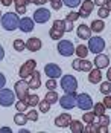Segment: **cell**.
<instances>
[{
	"label": "cell",
	"instance_id": "6da1fadb",
	"mask_svg": "<svg viewBox=\"0 0 111 133\" xmlns=\"http://www.w3.org/2000/svg\"><path fill=\"white\" fill-rule=\"evenodd\" d=\"M18 23H20V18L17 12H6L2 15V26L6 31H15L18 28Z\"/></svg>",
	"mask_w": 111,
	"mask_h": 133
},
{
	"label": "cell",
	"instance_id": "7a4b0ae2",
	"mask_svg": "<svg viewBox=\"0 0 111 133\" xmlns=\"http://www.w3.org/2000/svg\"><path fill=\"white\" fill-rule=\"evenodd\" d=\"M14 92H15V96L18 98V99H25L26 101V98L29 96V84L26 80H21L17 81L14 84Z\"/></svg>",
	"mask_w": 111,
	"mask_h": 133
},
{
	"label": "cell",
	"instance_id": "3957f363",
	"mask_svg": "<svg viewBox=\"0 0 111 133\" xmlns=\"http://www.w3.org/2000/svg\"><path fill=\"white\" fill-rule=\"evenodd\" d=\"M61 87L66 93H73L78 89V81L73 75H64L61 78Z\"/></svg>",
	"mask_w": 111,
	"mask_h": 133
},
{
	"label": "cell",
	"instance_id": "277c9868",
	"mask_svg": "<svg viewBox=\"0 0 111 133\" xmlns=\"http://www.w3.org/2000/svg\"><path fill=\"white\" fill-rule=\"evenodd\" d=\"M105 49V40L102 37H90L88 38V51L93 54H100Z\"/></svg>",
	"mask_w": 111,
	"mask_h": 133
},
{
	"label": "cell",
	"instance_id": "5b68a950",
	"mask_svg": "<svg viewBox=\"0 0 111 133\" xmlns=\"http://www.w3.org/2000/svg\"><path fill=\"white\" fill-rule=\"evenodd\" d=\"M35 67H37V61H35V60H28L25 64H21L20 70H18L20 78H23V80L29 78V77L32 75V72L35 70Z\"/></svg>",
	"mask_w": 111,
	"mask_h": 133
},
{
	"label": "cell",
	"instance_id": "8992f818",
	"mask_svg": "<svg viewBox=\"0 0 111 133\" xmlns=\"http://www.w3.org/2000/svg\"><path fill=\"white\" fill-rule=\"evenodd\" d=\"M76 92L73 93H66V95H62V98H59L58 99V103L61 104L62 109H66V110H70V109H73V107L76 106Z\"/></svg>",
	"mask_w": 111,
	"mask_h": 133
},
{
	"label": "cell",
	"instance_id": "52a82bcc",
	"mask_svg": "<svg viewBox=\"0 0 111 133\" xmlns=\"http://www.w3.org/2000/svg\"><path fill=\"white\" fill-rule=\"evenodd\" d=\"M15 93L12 90H9V89H0V106L3 107H9L14 104V98Z\"/></svg>",
	"mask_w": 111,
	"mask_h": 133
},
{
	"label": "cell",
	"instance_id": "ba28073f",
	"mask_svg": "<svg viewBox=\"0 0 111 133\" xmlns=\"http://www.w3.org/2000/svg\"><path fill=\"white\" fill-rule=\"evenodd\" d=\"M58 52L61 54L62 57H72L73 54H75V46H73V43L69 40H59L58 43Z\"/></svg>",
	"mask_w": 111,
	"mask_h": 133
},
{
	"label": "cell",
	"instance_id": "9c48e42d",
	"mask_svg": "<svg viewBox=\"0 0 111 133\" xmlns=\"http://www.w3.org/2000/svg\"><path fill=\"white\" fill-rule=\"evenodd\" d=\"M76 106L82 110H90L93 107V99L88 93H81L76 96Z\"/></svg>",
	"mask_w": 111,
	"mask_h": 133
},
{
	"label": "cell",
	"instance_id": "30bf717a",
	"mask_svg": "<svg viewBox=\"0 0 111 133\" xmlns=\"http://www.w3.org/2000/svg\"><path fill=\"white\" fill-rule=\"evenodd\" d=\"M44 74L49 77V78H59V77H62V70H61V67L55 64V63H50V64H46L44 66Z\"/></svg>",
	"mask_w": 111,
	"mask_h": 133
},
{
	"label": "cell",
	"instance_id": "8fae6325",
	"mask_svg": "<svg viewBox=\"0 0 111 133\" xmlns=\"http://www.w3.org/2000/svg\"><path fill=\"white\" fill-rule=\"evenodd\" d=\"M50 11L49 9H46V8H38L35 12H34V22H37V23H46V22H49V18H50Z\"/></svg>",
	"mask_w": 111,
	"mask_h": 133
},
{
	"label": "cell",
	"instance_id": "7c38bea8",
	"mask_svg": "<svg viewBox=\"0 0 111 133\" xmlns=\"http://www.w3.org/2000/svg\"><path fill=\"white\" fill-rule=\"evenodd\" d=\"M93 8H94V2H91V0H84L82 5H81V9H79V17L87 18L90 14L93 12Z\"/></svg>",
	"mask_w": 111,
	"mask_h": 133
},
{
	"label": "cell",
	"instance_id": "4fadbf2b",
	"mask_svg": "<svg viewBox=\"0 0 111 133\" xmlns=\"http://www.w3.org/2000/svg\"><path fill=\"white\" fill-rule=\"evenodd\" d=\"M28 84H29V89H40V86H41V74L34 70L32 75L29 77Z\"/></svg>",
	"mask_w": 111,
	"mask_h": 133
},
{
	"label": "cell",
	"instance_id": "5bb4252c",
	"mask_svg": "<svg viewBox=\"0 0 111 133\" xmlns=\"http://www.w3.org/2000/svg\"><path fill=\"white\" fill-rule=\"evenodd\" d=\"M94 66L99 67V69H105V67L110 66V58L108 55L105 54H96V58H94Z\"/></svg>",
	"mask_w": 111,
	"mask_h": 133
},
{
	"label": "cell",
	"instance_id": "9a60e30c",
	"mask_svg": "<svg viewBox=\"0 0 111 133\" xmlns=\"http://www.w3.org/2000/svg\"><path fill=\"white\" fill-rule=\"evenodd\" d=\"M34 20L32 18H29V17H23V18H20V23H18V29L20 31H23V32H30V31H34Z\"/></svg>",
	"mask_w": 111,
	"mask_h": 133
},
{
	"label": "cell",
	"instance_id": "2e32d148",
	"mask_svg": "<svg viewBox=\"0 0 111 133\" xmlns=\"http://www.w3.org/2000/svg\"><path fill=\"white\" fill-rule=\"evenodd\" d=\"M26 48H28V51H30V52H37V51L41 49V40L37 38V37H30L26 41Z\"/></svg>",
	"mask_w": 111,
	"mask_h": 133
},
{
	"label": "cell",
	"instance_id": "e0dca14e",
	"mask_svg": "<svg viewBox=\"0 0 111 133\" xmlns=\"http://www.w3.org/2000/svg\"><path fill=\"white\" fill-rule=\"evenodd\" d=\"M70 121H72V116H70L69 113H62V115H59L55 119V125L64 129V127H69L70 125Z\"/></svg>",
	"mask_w": 111,
	"mask_h": 133
},
{
	"label": "cell",
	"instance_id": "ac0fdd59",
	"mask_svg": "<svg viewBox=\"0 0 111 133\" xmlns=\"http://www.w3.org/2000/svg\"><path fill=\"white\" fill-rule=\"evenodd\" d=\"M100 80H102V72H100V69H99V67L91 69V70L88 72V81H90V83L97 84V83H100Z\"/></svg>",
	"mask_w": 111,
	"mask_h": 133
},
{
	"label": "cell",
	"instance_id": "d6986e66",
	"mask_svg": "<svg viewBox=\"0 0 111 133\" xmlns=\"http://www.w3.org/2000/svg\"><path fill=\"white\" fill-rule=\"evenodd\" d=\"M76 34H78L79 38H82V40H88V38L91 37V29H90V26H87V25H79Z\"/></svg>",
	"mask_w": 111,
	"mask_h": 133
},
{
	"label": "cell",
	"instance_id": "ffe728a7",
	"mask_svg": "<svg viewBox=\"0 0 111 133\" xmlns=\"http://www.w3.org/2000/svg\"><path fill=\"white\" fill-rule=\"evenodd\" d=\"M70 130L73 133H84V124L81 122V121H78V119H72L70 121Z\"/></svg>",
	"mask_w": 111,
	"mask_h": 133
},
{
	"label": "cell",
	"instance_id": "44dd1931",
	"mask_svg": "<svg viewBox=\"0 0 111 133\" xmlns=\"http://www.w3.org/2000/svg\"><path fill=\"white\" fill-rule=\"evenodd\" d=\"M93 69V63L85 60V58H79V70L81 72H90Z\"/></svg>",
	"mask_w": 111,
	"mask_h": 133
},
{
	"label": "cell",
	"instance_id": "7402d4cb",
	"mask_svg": "<svg viewBox=\"0 0 111 133\" xmlns=\"http://www.w3.org/2000/svg\"><path fill=\"white\" fill-rule=\"evenodd\" d=\"M88 48L85 46V44H78L76 46V49H75V54L79 57V58H87V55H88Z\"/></svg>",
	"mask_w": 111,
	"mask_h": 133
},
{
	"label": "cell",
	"instance_id": "603a6c76",
	"mask_svg": "<svg viewBox=\"0 0 111 133\" xmlns=\"http://www.w3.org/2000/svg\"><path fill=\"white\" fill-rule=\"evenodd\" d=\"M90 29H91V32H96V34H99V32H102V31L105 29V23H104L102 20H94V22L91 23Z\"/></svg>",
	"mask_w": 111,
	"mask_h": 133
},
{
	"label": "cell",
	"instance_id": "cb8c5ba5",
	"mask_svg": "<svg viewBox=\"0 0 111 133\" xmlns=\"http://www.w3.org/2000/svg\"><path fill=\"white\" fill-rule=\"evenodd\" d=\"M49 35H50V38L52 40H61L62 38V35H64V31H61V29H58V28H50V32H49Z\"/></svg>",
	"mask_w": 111,
	"mask_h": 133
},
{
	"label": "cell",
	"instance_id": "d4e9b609",
	"mask_svg": "<svg viewBox=\"0 0 111 133\" xmlns=\"http://www.w3.org/2000/svg\"><path fill=\"white\" fill-rule=\"evenodd\" d=\"M46 101L47 103H50V106L52 104H55V103H58V99H59V96H58V93L55 92V90H49V92L46 93Z\"/></svg>",
	"mask_w": 111,
	"mask_h": 133
},
{
	"label": "cell",
	"instance_id": "484cf974",
	"mask_svg": "<svg viewBox=\"0 0 111 133\" xmlns=\"http://www.w3.org/2000/svg\"><path fill=\"white\" fill-rule=\"evenodd\" d=\"M14 122L17 124V125H25V124L28 122V116H26L23 112H18V113L14 116Z\"/></svg>",
	"mask_w": 111,
	"mask_h": 133
},
{
	"label": "cell",
	"instance_id": "4316f807",
	"mask_svg": "<svg viewBox=\"0 0 111 133\" xmlns=\"http://www.w3.org/2000/svg\"><path fill=\"white\" fill-rule=\"evenodd\" d=\"M84 133H99V124L96 122L87 124V127H84Z\"/></svg>",
	"mask_w": 111,
	"mask_h": 133
},
{
	"label": "cell",
	"instance_id": "83f0119b",
	"mask_svg": "<svg viewBox=\"0 0 111 133\" xmlns=\"http://www.w3.org/2000/svg\"><path fill=\"white\" fill-rule=\"evenodd\" d=\"M99 90H100V93H104V95H110L111 93V81L102 83L100 87H99Z\"/></svg>",
	"mask_w": 111,
	"mask_h": 133
},
{
	"label": "cell",
	"instance_id": "f1b7e54d",
	"mask_svg": "<svg viewBox=\"0 0 111 133\" xmlns=\"http://www.w3.org/2000/svg\"><path fill=\"white\" fill-rule=\"evenodd\" d=\"M93 112H94L96 116L104 115V113H105V106H104V103H97V104H94V106H93Z\"/></svg>",
	"mask_w": 111,
	"mask_h": 133
},
{
	"label": "cell",
	"instance_id": "f546056e",
	"mask_svg": "<svg viewBox=\"0 0 111 133\" xmlns=\"http://www.w3.org/2000/svg\"><path fill=\"white\" fill-rule=\"evenodd\" d=\"M26 103H28L29 107L38 106V103H40V99H38V95H29L28 98H26Z\"/></svg>",
	"mask_w": 111,
	"mask_h": 133
},
{
	"label": "cell",
	"instance_id": "4dcf8cb0",
	"mask_svg": "<svg viewBox=\"0 0 111 133\" xmlns=\"http://www.w3.org/2000/svg\"><path fill=\"white\" fill-rule=\"evenodd\" d=\"M14 49L17 52H23L26 49V43L23 40H20V38H17V40H14Z\"/></svg>",
	"mask_w": 111,
	"mask_h": 133
},
{
	"label": "cell",
	"instance_id": "1f68e13d",
	"mask_svg": "<svg viewBox=\"0 0 111 133\" xmlns=\"http://www.w3.org/2000/svg\"><path fill=\"white\" fill-rule=\"evenodd\" d=\"M94 118H96L94 112H85L84 116H82V121L87 122V124H90V122H94Z\"/></svg>",
	"mask_w": 111,
	"mask_h": 133
},
{
	"label": "cell",
	"instance_id": "d6a6232c",
	"mask_svg": "<svg viewBox=\"0 0 111 133\" xmlns=\"http://www.w3.org/2000/svg\"><path fill=\"white\" fill-rule=\"evenodd\" d=\"M28 107H29V106H28V103H26L25 99H18V101L15 103V109H17L18 112H25Z\"/></svg>",
	"mask_w": 111,
	"mask_h": 133
},
{
	"label": "cell",
	"instance_id": "836d02e7",
	"mask_svg": "<svg viewBox=\"0 0 111 133\" xmlns=\"http://www.w3.org/2000/svg\"><path fill=\"white\" fill-rule=\"evenodd\" d=\"M38 107H40V112H41V113H47V112L50 110V103H47L46 99H44V101H40V103H38Z\"/></svg>",
	"mask_w": 111,
	"mask_h": 133
},
{
	"label": "cell",
	"instance_id": "e575fe53",
	"mask_svg": "<svg viewBox=\"0 0 111 133\" xmlns=\"http://www.w3.org/2000/svg\"><path fill=\"white\" fill-rule=\"evenodd\" d=\"M62 3L69 8H76V6L81 5V0H62Z\"/></svg>",
	"mask_w": 111,
	"mask_h": 133
},
{
	"label": "cell",
	"instance_id": "d590c367",
	"mask_svg": "<svg viewBox=\"0 0 111 133\" xmlns=\"http://www.w3.org/2000/svg\"><path fill=\"white\" fill-rule=\"evenodd\" d=\"M110 121H111V118H110V116H107V115L104 113V115H100V116H99V122H97V124H99V125H108V124H110Z\"/></svg>",
	"mask_w": 111,
	"mask_h": 133
},
{
	"label": "cell",
	"instance_id": "8d00e7d4",
	"mask_svg": "<svg viewBox=\"0 0 111 133\" xmlns=\"http://www.w3.org/2000/svg\"><path fill=\"white\" fill-rule=\"evenodd\" d=\"M26 116H28V121H38V112L37 110H29L26 113Z\"/></svg>",
	"mask_w": 111,
	"mask_h": 133
},
{
	"label": "cell",
	"instance_id": "74e56055",
	"mask_svg": "<svg viewBox=\"0 0 111 133\" xmlns=\"http://www.w3.org/2000/svg\"><path fill=\"white\" fill-rule=\"evenodd\" d=\"M97 14H99V18H107V17L110 15V11L107 9V6H100Z\"/></svg>",
	"mask_w": 111,
	"mask_h": 133
},
{
	"label": "cell",
	"instance_id": "f35d334b",
	"mask_svg": "<svg viewBox=\"0 0 111 133\" xmlns=\"http://www.w3.org/2000/svg\"><path fill=\"white\" fill-rule=\"evenodd\" d=\"M78 18H79V12H69L67 17H66V20H69V22H72V23H75Z\"/></svg>",
	"mask_w": 111,
	"mask_h": 133
},
{
	"label": "cell",
	"instance_id": "ab89813d",
	"mask_svg": "<svg viewBox=\"0 0 111 133\" xmlns=\"http://www.w3.org/2000/svg\"><path fill=\"white\" fill-rule=\"evenodd\" d=\"M53 28H58V29H61V31L66 32V22L64 20H55L53 22Z\"/></svg>",
	"mask_w": 111,
	"mask_h": 133
},
{
	"label": "cell",
	"instance_id": "60d3db41",
	"mask_svg": "<svg viewBox=\"0 0 111 133\" xmlns=\"http://www.w3.org/2000/svg\"><path fill=\"white\" fill-rule=\"evenodd\" d=\"M49 2H50V6H52L55 11L61 9V6H62V0H49Z\"/></svg>",
	"mask_w": 111,
	"mask_h": 133
},
{
	"label": "cell",
	"instance_id": "b9f144b4",
	"mask_svg": "<svg viewBox=\"0 0 111 133\" xmlns=\"http://www.w3.org/2000/svg\"><path fill=\"white\" fill-rule=\"evenodd\" d=\"M46 87H47L49 90H55V89H56V81H55V78H49V81L46 83Z\"/></svg>",
	"mask_w": 111,
	"mask_h": 133
},
{
	"label": "cell",
	"instance_id": "7bdbcfd3",
	"mask_svg": "<svg viewBox=\"0 0 111 133\" xmlns=\"http://www.w3.org/2000/svg\"><path fill=\"white\" fill-rule=\"evenodd\" d=\"M104 106H105V109H111V95H105V98H104Z\"/></svg>",
	"mask_w": 111,
	"mask_h": 133
},
{
	"label": "cell",
	"instance_id": "ee69618b",
	"mask_svg": "<svg viewBox=\"0 0 111 133\" xmlns=\"http://www.w3.org/2000/svg\"><path fill=\"white\" fill-rule=\"evenodd\" d=\"M14 3H15V6H28L29 5V0H14Z\"/></svg>",
	"mask_w": 111,
	"mask_h": 133
},
{
	"label": "cell",
	"instance_id": "f6af8a7d",
	"mask_svg": "<svg viewBox=\"0 0 111 133\" xmlns=\"http://www.w3.org/2000/svg\"><path fill=\"white\" fill-rule=\"evenodd\" d=\"M66 22V32H70V31H73V23L69 22V20H64Z\"/></svg>",
	"mask_w": 111,
	"mask_h": 133
},
{
	"label": "cell",
	"instance_id": "bcb514c9",
	"mask_svg": "<svg viewBox=\"0 0 111 133\" xmlns=\"http://www.w3.org/2000/svg\"><path fill=\"white\" fill-rule=\"evenodd\" d=\"M5 84H6V78H5V75L0 72V89H3V87H5Z\"/></svg>",
	"mask_w": 111,
	"mask_h": 133
},
{
	"label": "cell",
	"instance_id": "7dc6e473",
	"mask_svg": "<svg viewBox=\"0 0 111 133\" xmlns=\"http://www.w3.org/2000/svg\"><path fill=\"white\" fill-rule=\"evenodd\" d=\"M107 2H108V0H94V5H97L99 8H100V6H107Z\"/></svg>",
	"mask_w": 111,
	"mask_h": 133
},
{
	"label": "cell",
	"instance_id": "c3c4849f",
	"mask_svg": "<svg viewBox=\"0 0 111 133\" xmlns=\"http://www.w3.org/2000/svg\"><path fill=\"white\" fill-rule=\"evenodd\" d=\"M15 11H17V14H26V8L25 6H15Z\"/></svg>",
	"mask_w": 111,
	"mask_h": 133
},
{
	"label": "cell",
	"instance_id": "681fc988",
	"mask_svg": "<svg viewBox=\"0 0 111 133\" xmlns=\"http://www.w3.org/2000/svg\"><path fill=\"white\" fill-rule=\"evenodd\" d=\"M72 67H73L75 70H79V58H78V60H75V61L72 63Z\"/></svg>",
	"mask_w": 111,
	"mask_h": 133
},
{
	"label": "cell",
	"instance_id": "f907efd6",
	"mask_svg": "<svg viewBox=\"0 0 111 133\" xmlns=\"http://www.w3.org/2000/svg\"><path fill=\"white\" fill-rule=\"evenodd\" d=\"M99 133H108V125H99Z\"/></svg>",
	"mask_w": 111,
	"mask_h": 133
},
{
	"label": "cell",
	"instance_id": "816d5d0a",
	"mask_svg": "<svg viewBox=\"0 0 111 133\" xmlns=\"http://www.w3.org/2000/svg\"><path fill=\"white\" fill-rule=\"evenodd\" d=\"M49 0H34L32 3H35V5H40V6H43V5H46Z\"/></svg>",
	"mask_w": 111,
	"mask_h": 133
},
{
	"label": "cell",
	"instance_id": "f5cc1de1",
	"mask_svg": "<svg viewBox=\"0 0 111 133\" xmlns=\"http://www.w3.org/2000/svg\"><path fill=\"white\" fill-rule=\"evenodd\" d=\"M0 2H2V5H3V6H11L14 0H0Z\"/></svg>",
	"mask_w": 111,
	"mask_h": 133
},
{
	"label": "cell",
	"instance_id": "db71d44e",
	"mask_svg": "<svg viewBox=\"0 0 111 133\" xmlns=\"http://www.w3.org/2000/svg\"><path fill=\"white\" fill-rule=\"evenodd\" d=\"M0 132H3V133H11L12 130H11L9 127H2V129H0Z\"/></svg>",
	"mask_w": 111,
	"mask_h": 133
},
{
	"label": "cell",
	"instance_id": "11a10c76",
	"mask_svg": "<svg viewBox=\"0 0 111 133\" xmlns=\"http://www.w3.org/2000/svg\"><path fill=\"white\" fill-rule=\"evenodd\" d=\"M3 57H5V49L2 48V44H0V61L3 60Z\"/></svg>",
	"mask_w": 111,
	"mask_h": 133
},
{
	"label": "cell",
	"instance_id": "9f6ffc18",
	"mask_svg": "<svg viewBox=\"0 0 111 133\" xmlns=\"http://www.w3.org/2000/svg\"><path fill=\"white\" fill-rule=\"evenodd\" d=\"M107 78H108V81H111V67L108 66V72H107Z\"/></svg>",
	"mask_w": 111,
	"mask_h": 133
},
{
	"label": "cell",
	"instance_id": "6f0895ef",
	"mask_svg": "<svg viewBox=\"0 0 111 133\" xmlns=\"http://www.w3.org/2000/svg\"><path fill=\"white\" fill-rule=\"evenodd\" d=\"M107 9L111 12V0H108V2H107Z\"/></svg>",
	"mask_w": 111,
	"mask_h": 133
},
{
	"label": "cell",
	"instance_id": "680465c9",
	"mask_svg": "<svg viewBox=\"0 0 111 133\" xmlns=\"http://www.w3.org/2000/svg\"><path fill=\"white\" fill-rule=\"evenodd\" d=\"M0 18H2V12H0Z\"/></svg>",
	"mask_w": 111,
	"mask_h": 133
}]
</instances>
